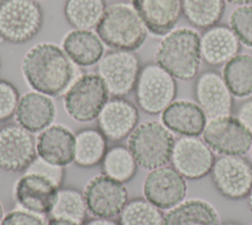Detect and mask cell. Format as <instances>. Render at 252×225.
Here are the masks:
<instances>
[{
    "label": "cell",
    "instance_id": "60d3db41",
    "mask_svg": "<svg viewBox=\"0 0 252 225\" xmlns=\"http://www.w3.org/2000/svg\"><path fill=\"white\" fill-rule=\"evenodd\" d=\"M248 205H249V207H250V209L252 211V189H251V191L248 194Z\"/></svg>",
    "mask_w": 252,
    "mask_h": 225
},
{
    "label": "cell",
    "instance_id": "d4e9b609",
    "mask_svg": "<svg viewBox=\"0 0 252 225\" xmlns=\"http://www.w3.org/2000/svg\"><path fill=\"white\" fill-rule=\"evenodd\" d=\"M75 160L83 168H90L100 163L107 151L106 137L96 128H83L75 135Z\"/></svg>",
    "mask_w": 252,
    "mask_h": 225
},
{
    "label": "cell",
    "instance_id": "52a82bcc",
    "mask_svg": "<svg viewBox=\"0 0 252 225\" xmlns=\"http://www.w3.org/2000/svg\"><path fill=\"white\" fill-rule=\"evenodd\" d=\"M108 97L102 79L95 73H88L80 76L69 87L63 105L70 117L80 122H89L97 118Z\"/></svg>",
    "mask_w": 252,
    "mask_h": 225
},
{
    "label": "cell",
    "instance_id": "8992f818",
    "mask_svg": "<svg viewBox=\"0 0 252 225\" xmlns=\"http://www.w3.org/2000/svg\"><path fill=\"white\" fill-rule=\"evenodd\" d=\"M177 92L175 79L156 62L141 67L135 97L139 108L149 113L162 112L174 100Z\"/></svg>",
    "mask_w": 252,
    "mask_h": 225
},
{
    "label": "cell",
    "instance_id": "8fae6325",
    "mask_svg": "<svg viewBox=\"0 0 252 225\" xmlns=\"http://www.w3.org/2000/svg\"><path fill=\"white\" fill-rule=\"evenodd\" d=\"M36 157V141L32 132L18 123L0 127V169L24 171Z\"/></svg>",
    "mask_w": 252,
    "mask_h": 225
},
{
    "label": "cell",
    "instance_id": "7402d4cb",
    "mask_svg": "<svg viewBox=\"0 0 252 225\" xmlns=\"http://www.w3.org/2000/svg\"><path fill=\"white\" fill-rule=\"evenodd\" d=\"M162 123L170 130L184 136L203 133L207 116L198 104L190 101H173L162 112Z\"/></svg>",
    "mask_w": 252,
    "mask_h": 225
},
{
    "label": "cell",
    "instance_id": "4316f807",
    "mask_svg": "<svg viewBox=\"0 0 252 225\" xmlns=\"http://www.w3.org/2000/svg\"><path fill=\"white\" fill-rule=\"evenodd\" d=\"M106 7L104 0H66L64 15L76 30L90 31L96 28Z\"/></svg>",
    "mask_w": 252,
    "mask_h": 225
},
{
    "label": "cell",
    "instance_id": "5b68a950",
    "mask_svg": "<svg viewBox=\"0 0 252 225\" xmlns=\"http://www.w3.org/2000/svg\"><path fill=\"white\" fill-rule=\"evenodd\" d=\"M43 25V11L35 0L0 1V38L19 44L32 39Z\"/></svg>",
    "mask_w": 252,
    "mask_h": 225
},
{
    "label": "cell",
    "instance_id": "4dcf8cb0",
    "mask_svg": "<svg viewBox=\"0 0 252 225\" xmlns=\"http://www.w3.org/2000/svg\"><path fill=\"white\" fill-rule=\"evenodd\" d=\"M118 222L120 225H162L163 214L146 198L136 197L128 200Z\"/></svg>",
    "mask_w": 252,
    "mask_h": 225
},
{
    "label": "cell",
    "instance_id": "e575fe53",
    "mask_svg": "<svg viewBox=\"0 0 252 225\" xmlns=\"http://www.w3.org/2000/svg\"><path fill=\"white\" fill-rule=\"evenodd\" d=\"M0 225H45L40 215L24 209H16L7 213Z\"/></svg>",
    "mask_w": 252,
    "mask_h": 225
},
{
    "label": "cell",
    "instance_id": "1f68e13d",
    "mask_svg": "<svg viewBox=\"0 0 252 225\" xmlns=\"http://www.w3.org/2000/svg\"><path fill=\"white\" fill-rule=\"evenodd\" d=\"M229 27L241 43L252 47V6L236 7L229 16Z\"/></svg>",
    "mask_w": 252,
    "mask_h": 225
},
{
    "label": "cell",
    "instance_id": "e0dca14e",
    "mask_svg": "<svg viewBox=\"0 0 252 225\" xmlns=\"http://www.w3.org/2000/svg\"><path fill=\"white\" fill-rule=\"evenodd\" d=\"M138 121L137 107L123 97L108 100L97 116L98 129L111 141H119L129 136Z\"/></svg>",
    "mask_w": 252,
    "mask_h": 225
},
{
    "label": "cell",
    "instance_id": "d6986e66",
    "mask_svg": "<svg viewBox=\"0 0 252 225\" xmlns=\"http://www.w3.org/2000/svg\"><path fill=\"white\" fill-rule=\"evenodd\" d=\"M148 32L157 37L172 31L182 13L181 0H132Z\"/></svg>",
    "mask_w": 252,
    "mask_h": 225
},
{
    "label": "cell",
    "instance_id": "f6af8a7d",
    "mask_svg": "<svg viewBox=\"0 0 252 225\" xmlns=\"http://www.w3.org/2000/svg\"><path fill=\"white\" fill-rule=\"evenodd\" d=\"M35 1H36V0H35Z\"/></svg>",
    "mask_w": 252,
    "mask_h": 225
},
{
    "label": "cell",
    "instance_id": "7bdbcfd3",
    "mask_svg": "<svg viewBox=\"0 0 252 225\" xmlns=\"http://www.w3.org/2000/svg\"><path fill=\"white\" fill-rule=\"evenodd\" d=\"M251 157H252V146H251Z\"/></svg>",
    "mask_w": 252,
    "mask_h": 225
},
{
    "label": "cell",
    "instance_id": "ee69618b",
    "mask_svg": "<svg viewBox=\"0 0 252 225\" xmlns=\"http://www.w3.org/2000/svg\"><path fill=\"white\" fill-rule=\"evenodd\" d=\"M0 68H1V59H0Z\"/></svg>",
    "mask_w": 252,
    "mask_h": 225
},
{
    "label": "cell",
    "instance_id": "f546056e",
    "mask_svg": "<svg viewBox=\"0 0 252 225\" xmlns=\"http://www.w3.org/2000/svg\"><path fill=\"white\" fill-rule=\"evenodd\" d=\"M87 212L84 193L74 188H60L50 215L82 225L85 222Z\"/></svg>",
    "mask_w": 252,
    "mask_h": 225
},
{
    "label": "cell",
    "instance_id": "3957f363",
    "mask_svg": "<svg viewBox=\"0 0 252 225\" xmlns=\"http://www.w3.org/2000/svg\"><path fill=\"white\" fill-rule=\"evenodd\" d=\"M96 34L114 50L134 51L145 42L148 30L132 4L117 1L106 7L96 26Z\"/></svg>",
    "mask_w": 252,
    "mask_h": 225
},
{
    "label": "cell",
    "instance_id": "f35d334b",
    "mask_svg": "<svg viewBox=\"0 0 252 225\" xmlns=\"http://www.w3.org/2000/svg\"><path fill=\"white\" fill-rule=\"evenodd\" d=\"M225 1L228 2V3H230V4L239 5V6L248 5L249 3H252V0H225Z\"/></svg>",
    "mask_w": 252,
    "mask_h": 225
},
{
    "label": "cell",
    "instance_id": "ba28073f",
    "mask_svg": "<svg viewBox=\"0 0 252 225\" xmlns=\"http://www.w3.org/2000/svg\"><path fill=\"white\" fill-rule=\"evenodd\" d=\"M140 70L141 64L137 54L126 50L113 49L106 52L96 66V74L113 97H124L132 92Z\"/></svg>",
    "mask_w": 252,
    "mask_h": 225
},
{
    "label": "cell",
    "instance_id": "cb8c5ba5",
    "mask_svg": "<svg viewBox=\"0 0 252 225\" xmlns=\"http://www.w3.org/2000/svg\"><path fill=\"white\" fill-rule=\"evenodd\" d=\"M162 225H220L216 208L203 199H187L163 215Z\"/></svg>",
    "mask_w": 252,
    "mask_h": 225
},
{
    "label": "cell",
    "instance_id": "83f0119b",
    "mask_svg": "<svg viewBox=\"0 0 252 225\" xmlns=\"http://www.w3.org/2000/svg\"><path fill=\"white\" fill-rule=\"evenodd\" d=\"M181 5L187 21L203 30L218 25L224 12V0H181Z\"/></svg>",
    "mask_w": 252,
    "mask_h": 225
},
{
    "label": "cell",
    "instance_id": "ffe728a7",
    "mask_svg": "<svg viewBox=\"0 0 252 225\" xmlns=\"http://www.w3.org/2000/svg\"><path fill=\"white\" fill-rule=\"evenodd\" d=\"M55 113V105L49 96L32 91L20 98L15 118L18 124L34 133L41 132L50 126Z\"/></svg>",
    "mask_w": 252,
    "mask_h": 225
},
{
    "label": "cell",
    "instance_id": "ac0fdd59",
    "mask_svg": "<svg viewBox=\"0 0 252 225\" xmlns=\"http://www.w3.org/2000/svg\"><path fill=\"white\" fill-rule=\"evenodd\" d=\"M75 146V135L61 124L48 126L36 138L37 157L60 167L68 166L74 162Z\"/></svg>",
    "mask_w": 252,
    "mask_h": 225
},
{
    "label": "cell",
    "instance_id": "836d02e7",
    "mask_svg": "<svg viewBox=\"0 0 252 225\" xmlns=\"http://www.w3.org/2000/svg\"><path fill=\"white\" fill-rule=\"evenodd\" d=\"M63 168L64 167L52 165L40 159L39 157H36L33 160V162L27 168L26 173H32V174L46 177L52 180L56 185L60 187L65 176V172Z\"/></svg>",
    "mask_w": 252,
    "mask_h": 225
},
{
    "label": "cell",
    "instance_id": "74e56055",
    "mask_svg": "<svg viewBox=\"0 0 252 225\" xmlns=\"http://www.w3.org/2000/svg\"><path fill=\"white\" fill-rule=\"evenodd\" d=\"M46 225H80L76 222H73L68 219L64 218H56V217H50Z\"/></svg>",
    "mask_w": 252,
    "mask_h": 225
},
{
    "label": "cell",
    "instance_id": "ab89813d",
    "mask_svg": "<svg viewBox=\"0 0 252 225\" xmlns=\"http://www.w3.org/2000/svg\"><path fill=\"white\" fill-rule=\"evenodd\" d=\"M4 208H3V205H2V203H1V201H0V224H1V222H2V220H3V218H4Z\"/></svg>",
    "mask_w": 252,
    "mask_h": 225
},
{
    "label": "cell",
    "instance_id": "603a6c76",
    "mask_svg": "<svg viewBox=\"0 0 252 225\" xmlns=\"http://www.w3.org/2000/svg\"><path fill=\"white\" fill-rule=\"evenodd\" d=\"M62 46L72 62L83 67L96 64L104 52L103 43L99 37L85 30L69 32L63 38Z\"/></svg>",
    "mask_w": 252,
    "mask_h": 225
},
{
    "label": "cell",
    "instance_id": "d590c367",
    "mask_svg": "<svg viewBox=\"0 0 252 225\" xmlns=\"http://www.w3.org/2000/svg\"><path fill=\"white\" fill-rule=\"evenodd\" d=\"M237 119L252 133V100L244 102L239 107Z\"/></svg>",
    "mask_w": 252,
    "mask_h": 225
},
{
    "label": "cell",
    "instance_id": "7c38bea8",
    "mask_svg": "<svg viewBox=\"0 0 252 225\" xmlns=\"http://www.w3.org/2000/svg\"><path fill=\"white\" fill-rule=\"evenodd\" d=\"M211 173L215 187L227 198L241 199L252 189V165L241 156L223 155L215 161Z\"/></svg>",
    "mask_w": 252,
    "mask_h": 225
},
{
    "label": "cell",
    "instance_id": "6da1fadb",
    "mask_svg": "<svg viewBox=\"0 0 252 225\" xmlns=\"http://www.w3.org/2000/svg\"><path fill=\"white\" fill-rule=\"evenodd\" d=\"M21 69L32 89L49 97L66 93L76 75L65 51L50 42H40L30 48L22 59Z\"/></svg>",
    "mask_w": 252,
    "mask_h": 225
},
{
    "label": "cell",
    "instance_id": "4fadbf2b",
    "mask_svg": "<svg viewBox=\"0 0 252 225\" xmlns=\"http://www.w3.org/2000/svg\"><path fill=\"white\" fill-rule=\"evenodd\" d=\"M186 191L184 177L169 166L150 171L143 183L145 198L159 209L169 210L176 206L183 201Z\"/></svg>",
    "mask_w": 252,
    "mask_h": 225
},
{
    "label": "cell",
    "instance_id": "5bb4252c",
    "mask_svg": "<svg viewBox=\"0 0 252 225\" xmlns=\"http://www.w3.org/2000/svg\"><path fill=\"white\" fill-rule=\"evenodd\" d=\"M170 162L184 178L196 180L212 171L215 157L204 140L197 136H183L174 142Z\"/></svg>",
    "mask_w": 252,
    "mask_h": 225
},
{
    "label": "cell",
    "instance_id": "277c9868",
    "mask_svg": "<svg viewBox=\"0 0 252 225\" xmlns=\"http://www.w3.org/2000/svg\"><path fill=\"white\" fill-rule=\"evenodd\" d=\"M174 142L172 133L163 123L148 120L138 124L131 132L127 147L138 167L152 171L170 162Z\"/></svg>",
    "mask_w": 252,
    "mask_h": 225
},
{
    "label": "cell",
    "instance_id": "9c48e42d",
    "mask_svg": "<svg viewBox=\"0 0 252 225\" xmlns=\"http://www.w3.org/2000/svg\"><path fill=\"white\" fill-rule=\"evenodd\" d=\"M83 193L88 212L95 218L112 219L119 216L129 200L124 183L103 173L92 178Z\"/></svg>",
    "mask_w": 252,
    "mask_h": 225
},
{
    "label": "cell",
    "instance_id": "9a60e30c",
    "mask_svg": "<svg viewBox=\"0 0 252 225\" xmlns=\"http://www.w3.org/2000/svg\"><path fill=\"white\" fill-rule=\"evenodd\" d=\"M59 188L46 177L25 173L15 185L14 196L21 209L38 215L50 214Z\"/></svg>",
    "mask_w": 252,
    "mask_h": 225
},
{
    "label": "cell",
    "instance_id": "7a4b0ae2",
    "mask_svg": "<svg viewBox=\"0 0 252 225\" xmlns=\"http://www.w3.org/2000/svg\"><path fill=\"white\" fill-rule=\"evenodd\" d=\"M156 63L174 78H194L201 66V37L189 28L171 31L160 40L155 55Z\"/></svg>",
    "mask_w": 252,
    "mask_h": 225
},
{
    "label": "cell",
    "instance_id": "d6a6232c",
    "mask_svg": "<svg viewBox=\"0 0 252 225\" xmlns=\"http://www.w3.org/2000/svg\"><path fill=\"white\" fill-rule=\"evenodd\" d=\"M20 94L11 82L0 79V122H5L15 114Z\"/></svg>",
    "mask_w": 252,
    "mask_h": 225
},
{
    "label": "cell",
    "instance_id": "30bf717a",
    "mask_svg": "<svg viewBox=\"0 0 252 225\" xmlns=\"http://www.w3.org/2000/svg\"><path fill=\"white\" fill-rule=\"evenodd\" d=\"M202 135L212 151L222 155L242 156L252 146V133L231 115L209 119Z\"/></svg>",
    "mask_w": 252,
    "mask_h": 225
},
{
    "label": "cell",
    "instance_id": "44dd1931",
    "mask_svg": "<svg viewBox=\"0 0 252 225\" xmlns=\"http://www.w3.org/2000/svg\"><path fill=\"white\" fill-rule=\"evenodd\" d=\"M240 48V40L225 25L211 27L201 37L202 59L212 66L225 64L238 54Z\"/></svg>",
    "mask_w": 252,
    "mask_h": 225
},
{
    "label": "cell",
    "instance_id": "8d00e7d4",
    "mask_svg": "<svg viewBox=\"0 0 252 225\" xmlns=\"http://www.w3.org/2000/svg\"><path fill=\"white\" fill-rule=\"evenodd\" d=\"M84 225H120L119 222H116L113 219L108 218H93L84 223Z\"/></svg>",
    "mask_w": 252,
    "mask_h": 225
},
{
    "label": "cell",
    "instance_id": "f1b7e54d",
    "mask_svg": "<svg viewBox=\"0 0 252 225\" xmlns=\"http://www.w3.org/2000/svg\"><path fill=\"white\" fill-rule=\"evenodd\" d=\"M101 163L103 174L122 183L130 181L138 167L131 151L124 145H114L107 149Z\"/></svg>",
    "mask_w": 252,
    "mask_h": 225
},
{
    "label": "cell",
    "instance_id": "2e32d148",
    "mask_svg": "<svg viewBox=\"0 0 252 225\" xmlns=\"http://www.w3.org/2000/svg\"><path fill=\"white\" fill-rule=\"evenodd\" d=\"M195 98L207 118L230 115L233 106L232 95L222 76L216 71L203 72L196 80Z\"/></svg>",
    "mask_w": 252,
    "mask_h": 225
},
{
    "label": "cell",
    "instance_id": "b9f144b4",
    "mask_svg": "<svg viewBox=\"0 0 252 225\" xmlns=\"http://www.w3.org/2000/svg\"><path fill=\"white\" fill-rule=\"evenodd\" d=\"M223 225H240V224H237V223H234V222H228V223H225Z\"/></svg>",
    "mask_w": 252,
    "mask_h": 225
},
{
    "label": "cell",
    "instance_id": "484cf974",
    "mask_svg": "<svg viewBox=\"0 0 252 225\" xmlns=\"http://www.w3.org/2000/svg\"><path fill=\"white\" fill-rule=\"evenodd\" d=\"M222 78L232 96L243 99L252 95V55L237 54L224 64Z\"/></svg>",
    "mask_w": 252,
    "mask_h": 225
}]
</instances>
